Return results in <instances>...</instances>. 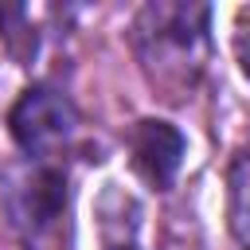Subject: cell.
<instances>
[{
    "label": "cell",
    "instance_id": "obj_2",
    "mask_svg": "<svg viewBox=\"0 0 250 250\" xmlns=\"http://www.w3.org/2000/svg\"><path fill=\"white\" fill-rule=\"evenodd\" d=\"M133 156H137V168H141L156 188H164V184L176 176L180 160H184V137H180L176 125L148 117V121H141L137 133H133Z\"/></svg>",
    "mask_w": 250,
    "mask_h": 250
},
{
    "label": "cell",
    "instance_id": "obj_5",
    "mask_svg": "<svg viewBox=\"0 0 250 250\" xmlns=\"http://www.w3.org/2000/svg\"><path fill=\"white\" fill-rule=\"evenodd\" d=\"M113 250H133V246H113Z\"/></svg>",
    "mask_w": 250,
    "mask_h": 250
},
{
    "label": "cell",
    "instance_id": "obj_4",
    "mask_svg": "<svg viewBox=\"0 0 250 250\" xmlns=\"http://www.w3.org/2000/svg\"><path fill=\"white\" fill-rule=\"evenodd\" d=\"M238 62H242V74L250 78V39H242V43H238Z\"/></svg>",
    "mask_w": 250,
    "mask_h": 250
},
{
    "label": "cell",
    "instance_id": "obj_1",
    "mask_svg": "<svg viewBox=\"0 0 250 250\" xmlns=\"http://www.w3.org/2000/svg\"><path fill=\"white\" fill-rule=\"evenodd\" d=\"M8 125H12V137H16V145H20L23 152L43 156V152L59 148V145L70 137V129H74V109H70V102H66L62 94H55V90H27V94L16 102Z\"/></svg>",
    "mask_w": 250,
    "mask_h": 250
},
{
    "label": "cell",
    "instance_id": "obj_3",
    "mask_svg": "<svg viewBox=\"0 0 250 250\" xmlns=\"http://www.w3.org/2000/svg\"><path fill=\"white\" fill-rule=\"evenodd\" d=\"M246 219H250V184H234V227H242ZM246 230H238V234H246Z\"/></svg>",
    "mask_w": 250,
    "mask_h": 250
}]
</instances>
